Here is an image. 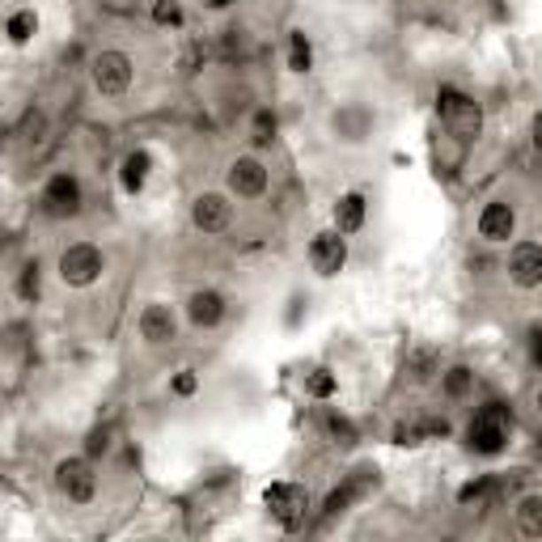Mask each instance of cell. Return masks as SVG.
Listing matches in <instances>:
<instances>
[{"label": "cell", "mask_w": 542, "mask_h": 542, "mask_svg": "<svg viewBox=\"0 0 542 542\" xmlns=\"http://www.w3.org/2000/svg\"><path fill=\"white\" fill-rule=\"evenodd\" d=\"M538 411H542V390H538Z\"/></svg>", "instance_id": "836d02e7"}, {"label": "cell", "mask_w": 542, "mask_h": 542, "mask_svg": "<svg viewBox=\"0 0 542 542\" xmlns=\"http://www.w3.org/2000/svg\"><path fill=\"white\" fill-rule=\"evenodd\" d=\"M204 4H208V9H229L233 0H204Z\"/></svg>", "instance_id": "d6a6232c"}, {"label": "cell", "mask_w": 542, "mask_h": 542, "mask_svg": "<svg viewBox=\"0 0 542 542\" xmlns=\"http://www.w3.org/2000/svg\"><path fill=\"white\" fill-rule=\"evenodd\" d=\"M530 132H534V144H538V153H542V111L534 115V128H530Z\"/></svg>", "instance_id": "4dcf8cb0"}, {"label": "cell", "mask_w": 542, "mask_h": 542, "mask_svg": "<svg viewBox=\"0 0 542 542\" xmlns=\"http://www.w3.org/2000/svg\"><path fill=\"white\" fill-rule=\"evenodd\" d=\"M513 229H517V216H513V208L500 204V199L487 204L484 213H479V237H487V242H508Z\"/></svg>", "instance_id": "7c38bea8"}, {"label": "cell", "mask_w": 542, "mask_h": 542, "mask_svg": "<svg viewBox=\"0 0 542 542\" xmlns=\"http://www.w3.org/2000/svg\"><path fill=\"white\" fill-rule=\"evenodd\" d=\"M229 191L237 199H259V195L267 191V170H263V161L259 157H237L229 166Z\"/></svg>", "instance_id": "9c48e42d"}, {"label": "cell", "mask_w": 542, "mask_h": 542, "mask_svg": "<svg viewBox=\"0 0 542 542\" xmlns=\"http://www.w3.org/2000/svg\"><path fill=\"white\" fill-rule=\"evenodd\" d=\"M306 390H310L314 399H330V394H335L339 386H335V377H330L327 368H314L310 377H306Z\"/></svg>", "instance_id": "603a6c76"}, {"label": "cell", "mask_w": 542, "mask_h": 542, "mask_svg": "<svg viewBox=\"0 0 542 542\" xmlns=\"http://www.w3.org/2000/svg\"><path fill=\"white\" fill-rule=\"evenodd\" d=\"M229 216H233V208L225 195H199L191 208L195 229H204V233H225L229 229Z\"/></svg>", "instance_id": "8fae6325"}, {"label": "cell", "mask_w": 542, "mask_h": 542, "mask_svg": "<svg viewBox=\"0 0 542 542\" xmlns=\"http://www.w3.org/2000/svg\"><path fill=\"white\" fill-rule=\"evenodd\" d=\"M187 318H191L195 327H216V322L225 318V297L213 292V289L191 292V301H187Z\"/></svg>", "instance_id": "5bb4252c"}, {"label": "cell", "mask_w": 542, "mask_h": 542, "mask_svg": "<svg viewBox=\"0 0 542 542\" xmlns=\"http://www.w3.org/2000/svg\"><path fill=\"white\" fill-rule=\"evenodd\" d=\"M271 132H275V119L263 111V115H259V123H254V144H259V149H263V144H271Z\"/></svg>", "instance_id": "4316f807"}, {"label": "cell", "mask_w": 542, "mask_h": 542, "mask_svg": "<svg viewBox=\"0 0 542 542\" xmlns=\"http://www.w3.org/2000/svg\"><path fill=\"white\" fill-rule=\"evenodd\" d=\"M132 56L128 51H102V56L94 59V89L102 97H123L128 89H132Z\"/></svg>", "instance_id": "277c9868"}, {"label": "cell", "mask_w": 542, "mask_h": 542, "mask_svg": "<svg viewBox=\"0 0 542 542\" xmlns=\"http://www.w3.org/2000/svg\"><path fill=\"white\" fill-rule=\"evenodd\" d=\"M174 330H178V322H174V314H170V306H157V301L144 306V314H140V335L149 344H170Z\"/></svg>", "instance_id": "4fadbf2b"}, {"label": "cell", "mask_w": 542, "mask_h": 542, "mask_svg": "<svg viewBox=\"0 0 542 542\" xmlns=\"http://www.w3.org/2000/svg\"><path fill=\"white\" fill-rule=\"evenodd\" d=\"M330 432H335V437H339L344 445H352V441H356V428H352L348 420H344V415H330Z\"/></svg>", "instance_id": "83f0119b"}, {"label": "cell", "mask_w": 542, "mask_h": 542, "mask_svg": "<svg viewBox=\"0 0 542 542\" xmlns=\"http://www.w3.org/2000/svg\"><path fill=\"white\" fill-rule=\"evenodd\" d=\"M470 382H475V373H470L466 365H453L445 373V394H449V399H462L466 390H470Z\"/></svg>", "instance_id": "44dd1931"}, {"label": "cell", "mask_w": 542, "mask_h": 542, "mask_svg": "<svg viewBox=\"0 0 542 542\" xmlns=\"http://www.w3.org/2000/svg\"><path fill=\"white\" fill-rule=\"evenodd\" d=\"M492 496H496V484H492V479H475V484H466L462 492H458V500H462L466 508H470V504H475V508H484Z\"/></svg>", "instance_id": "ffe728a7"}, {"label": "cell", "mask_w": 542, "mask_h": 542, "mask_svg": "<svg viewBox=\"0 0 542 542\" xmlns=\"http://www.w3.org/2000/svg\"><path fill=\"white\" fill-rule=\"evenodd\" d=\"M508 441V406L487 403L484 411H475L470 420V449L475 453H500Z\"/></svg>", "instance_id": "3957f363"}, {"label": "cell", "mask_w": 542, "mask_h": 542, "mask_svg": "<svg viewBox=\"0 0 542 542\" xmlns=\"http://www.w3.org/2000/svg\"><path fill=\"white\" fill-rule=\"evenodd\" d=\"M310 64H314V51H310V43H306V35H292L289 68L292 73H310Z\"/></svg>", "instance_id": "7402d4cb"}, {"label": "cell", "mask_w": 542, "mask_h": 542, "mask_svg": "<svg viewBox=\"0 0 542 542\" xmlns=\"http://www.w3.org/2000/svg\"><path fill=\"white\" fill-rule=\"evenodd\" d=\"M195 386H199V382H195L191 368H182V373L174 377V394H182V399H187V394H195Z\"/></svg>", "instance_id": "f546056e"}, {"label": "cell", "mask_w": 542, "mask_h": 542, "mask_svg": "<svg viewBox=\"0 0 542 542\" xmlns=\"http://www.w3.org/2000/svg\"><path fill=\"white\" fill-rule=\"evenodd\" d=\"M263 504H267L271 517L284 525V530H297L301 517H306V492L292 484H271L267 492H263Z\"/></svg>", "instance_id": "8992f818"}, {"label": "cell", "mask_w": 542, "mask_h": 542, "mask_svg": "<svg viewBox=\"0 0 542 542\" xmlns=\"http://www.w3.org/2000/svg\"><path fill=\"white\" fill-rule=\"evenodd\" d=\"M437 115L445 123V132L453 140H462V144H470L475 136L484 132V106L470 94H462V89H441L437 94Z\"/></svg>", "instance_id": "6da1fadb"}, {"label": "cell", "mask_w": 542, "mask_h": 542, "mask_svg": "<svg viewBox=\"0 0 542 542\" xmlns=\"http://www.w3.org/2000/svg\"><path fill=\"white\" fill-rule=\"evenodd\" d=\"M508 275L517 289H538L542 284V246L538 242H517L508 254Z\"/></svg>", "instance_id": "ba28073f"}, {"label": "cell", "mask_w": 542, "mask_h": 542, "mask_svg": "<svg viewBox=\"0 0 542 542\" xmlns=\"http://www.w3.org/2000/svg\"><path fill=\"white\" fill-rule=\"evenodd\" d=\"M517 525L525 538H542V496H525L517 504Z\"/></svg>", "instance_id": "ac0fdd59"}, {"label": "cell", "mask_w": 542, "mask_h": 542, "mask_svg": "<svg viewBox=\"0 0 542 542\" xmlns=\"http://www.w3.org/2000/svg\"><path fill=\"white\" fill-rule=\"evenodd\" d=\"M344 259H348V246H344V233H318L310 242V263L318 275H335V271L344 267Z\"/></svg>", "instance_id": "30bf717a"}, {"label": "cell", "mask_w": 542, "mask_h": 542, "mask_svg": "<svg viewBox=\"0 0 542 542\" xmlns=\"http://www.w3.org/2000/svg\"><path fill=\"white\" fill-rule=\"evenodd\" d=\"M21 297H26V301H35V297H39V263H26V267H21Z\"/></svg>", "instance_id": "cb8c5ba5"}, {"label": "cell", "mask_w": 542, "mask_h": 542, "mask_svg": "<svg viewBox=\"0 0 542 542\" xmlns=\"http://www.w3.org/2000/svg\"><path fill=\"white\" fill-rule=\"evenodd\" d=\"M35 30H39V18H35V9H21V13H13V18H9V39L18 43V47L35 39Z\"/></svg>", "instance_id": "d6986e66"}, {"label": "cell", "mask_w": 542, "mask_h": 542, "mask_svg": "<svg viewBox=\"0 0 542 542\" xmlns=\"http://www.w3.org/2000/svg\"><path fill=\"white\" fill-rule=\"evenodd\" d=\"M534 365H542V335H534Z\"/></svg>", "instance_id": "1f68e13d"}, {"label": "cell", "mask_w": 542, "mask_h": 542, "mask_svg": "<svg viewBox=\"0 0 542 542\" xmlns=\"http://www.w3.org/2000/svg\"><path fill=\"white\" fill-rule=\"evenodd\" d=\"M149 166H153V161H149V153H144V149H136V153H128L123 157V170H119V178H123V191H140V187H144V178H149Z\"/></svg>", "instance_id": "e0dca14e"}, {"label": "cell", "mask_w": 542, "mask_h": 542, "mask_svg": "<svg viewBox=\"0 0 542 542\" xmlns=\"http://www.w3.org/2000/svg\"><path fill=\"white\" fill-rule=\"evenodd\" d=\"M365 225V195H344L339 204H335V229L339 233H356Z\"/></svg>", "instance_id": "2e32d148"}, {"label": "cell", "mask_w": 542, "mask_h": 542, "mask_svg": "<svg viewBox=\"0 0 542 542\" xmlns=\"http://www.w3.org/2000/svg\"><path fill=\"white\" fill-rule=\"evenodd\" d=\"M368 484H377V475H373V470H356L348 484L335 487V492L327 496V513H330V517H335V513H344V508H348V504L356 500V496H365V487H368Z\"/></svg>", "instance_id": "9a60e30c"}, {"label": "cell", "mask_w": 542, "mask_h": 542, "mask_svg": "<svg viewBox=\"0 0 542 542\" xmlns=\"http://www.w3.org/2000/svg\"><path fill=\"white\" fill-rule=\"evenodd\" d=\"M153 18L161 21V26H178V21H182V13H178V4H174V0H157Z\"/></svg>", "instance_id": "484cf974"}, {"label": "cell", "mask_w": 542, "mask_h": 542, "mask_svg": "<svg viewBox=\"0 0 542 542\" xmlns=\"http://www.w3.org/2000/svg\"><path fill=\"white\" fill-rule=\"evenodd\" d=\"M56 487L73 504H89L94 500V492H97L94 466L85 462V458H64V462L56 466Z\"/></svg>", "instance_id": "5b68a950"}, {"label": "cell", "mask_w": 542, "mask_h": 542, "mask_svg": "<svg viewBox=\"0 0 542 542\" xmlns=\"http://www.w3.org/2000/svg\"><path fill=\"white\" fill-rule=\"evenodd\" d=\"M102 271H106V254L89 242H77V246H68L59 254V280L73 284V289H89Z\"/></svg>", "instance_id": "7a4b0ae2"}, {"label": "cell", "mask_w": 542, "mask_h": 542, "mask_svg": "<svg viewBox=\"0 0 542 542\" xmlns=\"http://www.w3.org/2000/svg\"><path fill=\"white\" fill-rule=\"evenodd\" d=\"M43 136V115L39 111H26V119H21L18 128V140H39Z\"/></svg>", "instance_id": "d4e9b609"}, {"label": "cell", "mask_w": 542, "mask_h": 542, "mask_svg": "<svg viewBox=\"0 0 542 542\" xmlns=\"http://www.w3.org/2000/svg\"><path fill=\"white\" fill-rule=\"evenodd\" d=\"M43 213L56 216V221H68V216L81 213V182L73 174H56L47 187H43Z\"/></svg>", "instance_id": "52a82bcc"}, {"label": "cell", "mask_w": 542, "mask_h": 542, "mask_svg": "<svg viewBox=\"0 0 542 542\" xmlns=\"http://www.w3.org/2000/svg\"><path fill=\"white\" fill-rule=\"evenodd\" d=\"M106 445H111L106 428H97V432H89V441H85V449H89V458H97V453H106Z\"/></svg>", "instance_id": "f1b7e54d"}]
</instances>
